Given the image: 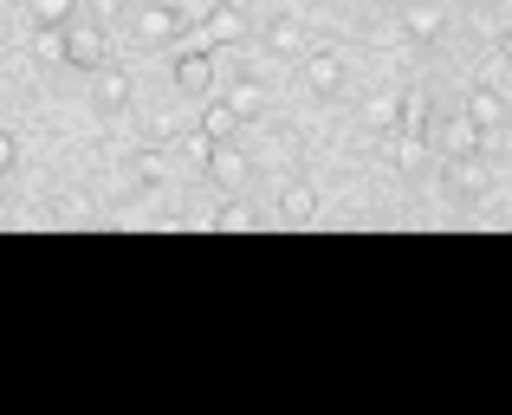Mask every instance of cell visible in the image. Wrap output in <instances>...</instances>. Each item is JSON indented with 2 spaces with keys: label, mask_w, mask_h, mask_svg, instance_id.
Masks as SVG:
<instances>
[{
  "label": "cell",
  "mask_w": 512,
  "mask_h": 415,
  "mask_svg": "<svg viewBox=\"0 0 512 415\" xmlns=\"http://www.w3.org/2000/svg\"><path fill=\"white\" fill-rule=\"evenodd\" d=\"M500 59H506V65H512V33H500Z\"/></svg>",
  "instance_id": "obj_22"
},
{
  "label": "cell",
  "mask_w": 512,
  "mask_h": 415,
  "mask_svg": "<svg viewBox=\"0 0 512 415\" xmlns=\"http://www.w3.org/2000/svg\"><path fill=\"white\" fill-rule=\"evenodd\" d=\"M467 117H474L480 130H493L506 117V98H500V91H487V85H474V91H467Z\"/></svg>",
  "instance_id": "obj_15"
},
{
  "label": "cell",
  "mask_w": 512,
  "mask_h": 415,
  "mask_svg": "<svg viewBox=\"0 0 512 415\" xmlns=\"http://www.w3.org/2000/svg\"><path fill=\"white\" fill-rule=\"evenodd\" d=\"M130 33H137L143 46H169V39L182 33V13L163 7V0H143V7L130 13Z\"/></svg>",
  "instance_id": "obj_2"
},
{
  "label": "cell",
  "mask_w": 512,
  "mask_h": 415,
  "mask_svg": "<svg viewBox=\"0 0 512 415\" xmlns=\"http://www.w3.org/2000/svg\"><path fill=\"white\" fill-rule=\"evenodd\" d=\"M299 78H305V91H318V98H331V91H344V59L331 46H305V59H299Z\"/></svg>",
  "instance_id": "obj_4"
},
{
  "label": "cell",
  "mask_w": 512,
  "mask_h": 415,
  "mask_svg": "<svg viewBox=\"0 0 512 415\" xmlns=\"http://www.w3.org/2000/svg\"><path fill=\"white\" fill-rule=\"evenodd\" d=\"M266 52H279V59H305V26L292 20V13L266 20Z\"/></svg>",
  "instance_id": "obj_10"
},
{
  "label": "cell",
  "mask_w": 512,
  "mask_h": 415,
  "mask_svg": "<svg viewBox=\"0 0 512 415\" xmlns=\"http://www.w3.org/2000/svg\"><path fill=\"white\" fill-rule=\"evenodd\" d=\"M227 104H234V117L247 124V117L266 111V85H260V78H234V85H227Z\"/></svg>",
  "instance_id": "obj_14"
},
{
  "label": "cell",
  "mask_w": 512,
  "mask_h": 415,
  "mask_svg": "<svg viewBox=\"0 0 512 415\" xmlns=\"http://www.w3.org/2000/svg\"><path fill=\"white\" fill-rule=\"evenodd\" d=\"M26 7H33L39 26H65V20L78 13V0H26Z\"/></svg>",
  "instance_id": "obj_19"
},
{
  "label": "cell",
  "mask_w": 512,
  "mask_h": 415,
  "mask_svg": "<svg viewBox=\"0 0 512 415\" xmlns=\"http://www.w3.org/2000/svg\"><path fill=\"white\" fill-rule=\"evenodd\" d=\"M221 7H247V0H221Z\"/></svg>",
  "instance_id": "obj_24"
},
{
  "label": "cell",
  "mask_w": 512,
  "mask_h": 415,
  "mask_svg": "<svg viewBox=\"0 0 512 415\" xmlns=\"http://www.w3.org/2000/svg\"><path fill=\"white\" fill-rule=\"evenodd\" d=\"M201 39H208V46H240V39H247V13L214 0V7L201 13Z\"/></svg>",
  "instance_id": "obj_6"
},
{
  "label": "cell",
  "mask_w": 512,
  "mask_h": 415,
  "mask_svg": "<svg viewBox=\"0 0 512 415\" xmlns=\"http://www.w3.org/2000/svg\"><path fill=\"white\" fill-rule=\"evenodd\" d=\"M234 130H240V117H234V104H227V98H214L208 111H201V137H208V143H227Z\"/></svg>",
  "instance_id": "obj_16"
},
{
  "label": "cell",
  "mask_w": 512,
  "mask_h": 415,
  "mask_svg": "<svg viewBox=\"0 0 512 415\" xmlns=\"http://www.w3.org/2000/svg\"><path fill=\"white\" fill-rule=\"evenodd\" d=\"M214 227H221V234H247V227H260V221H253L247 208H221V214H214Z\"/></svg>",
  "instance_id": "obj_20"
},
{
  "label": "cell",
  "mask_w": 512,
  "mask_h": 415,
  "mask_svg": "<svg viewBox=\"0 0 512 415\" xmlns=\"http://www.w3.org/2000/svg\"><path fill=\"white\" fill-rule=\"evenodd\" d=\"M91 111H98V117H124L130 111V72L98 65V72H91Z\"/></svg>",
  "instance_id": "obj_3"
},
{
  "label": "cell",
  "mask_w": 512,
  "mask_h": 415,
  "mask_svg": "<svg viewBox=\"0 0 512 415\" xmlns=\"http://www.w3.org/2000/svg\"><path fill=\"white\" fill-rule=\"evenodd\" d=\"M175 91H188V98H208L214 91V59L208 52H182V59H175Z\"/></svg>",
  "instance_id": "obj_7"
},
{
  "label": "cell",
  "mask_w": 512,
  "mask_h": 415,
  "mask_svg": "<svg viewBox=\"0 0 512 415\" xmlns=\"http://www.w3.org/2000/svg\"><path fill=\"white\" fill-rule=\"evenodd\" d=\"M65 65H78V72H98V65H111V39H104V26H72L65 20Z\"/></svg>",
  "instance_id": "obj_1"
},
{
  "label": "cell",
  "mask_w": 512,
  "mask_h": 415,
  "mask_svg": "<svg viewBox=\"0 0 512 415\" xmlns=\"http://www.w3.org/2000/svg\"><path fill=\"white\" fill-rule=\"evenodd\" d=\"M279 221H286V227H312V221H318L312 182H286V195H279Z\"/></svg>",
  "instance_id": "obj_9"
},
{
  "label": "cell",
  "mask_w": 512,
  "mask_h": 415,
  "mask_svg": "<svg viewBox=\"0 0 512 415\" xmlns=\"http://www.w3.org/2000/svg\"><path fill=\"white\" fill-rule=\"evenodd\" d=\"M435 143H441V156H480V143H487V130L474 124L467 111H454L448 124L435 130Z\"/></svg>",
  "instance_id": "obj_5"
},
{
  "label": "cell",
  "mask_w": 512,
  "mask_h": 415,
  "mask_svg": "<svg viewBox=\"0 0 512 415\" xmlns=\"http://www.w3.org/2000/svg\"><path fill=\"white\" fill-rule=\"evenodd\" d=\"M363 124H370L376 137H389V130L402 124V98H396V91H376V98L363 104Z\"/></svg>",
  "instance_id": "obj_13"
},
{
  "label": "cell",
  "mask_w": 512,
  "mask_h": 415,
  "mask_svg": "<svg viewBox=\"0 0 512 415\" xmlns=\"http://www.w3.org/2000/svg\"><path fill=\"white\" fill-rule=\"evenodd\" d=\"M448 189L454 195H480L487 189V169H480L474 156H448Z\"/></svg>",
  "instance_id": "obj_17"
},
{
  "label": "cell",
  "mask_w": 512,
  "mask_h": 415,
  "mask_svg": "<svg viewBox=\"0 0 512 415\" xmlns=\"http://www.w3.org/2000/svg\"><path fill=\"white\" fill-rule=\"evenodd\" d=\"M13 156H20V143H13L7 130H0V176H7V169H13Z\"/></svg>",
  "instance_id": "obj_21"
},
{
  "label": "cell",
  "mask_w": 512,
  "mask_h": 415,
  "mask_svg": "<svg viewBox=\"0 0 512 415\" xmlns=\"http://www.w3.org/2000/svg\"><path fill=\"white\" fill-rule=\"evenodd\" d=\"M91 7H98V13H117V7H124V0H91Z\"/></svg>",
  "instance_id": "obj_23"
},
{
  "label": "cell",
  "mask_w": 512,
  "mask_h": 415,
  "mask_svg": "<svg viewBox=\"0 0 512 415\" xmlns=\"http://www.w3.org/2000/svg\"><path fill=\"white\" fill-rule=\"evenodd\" d=\"M441 26H448V13H441L435 0H409V7H402V33L422 39V46H428V39H441Z\"/></svg>",
  "instance_id": "obj_8"
},
{
  "label": "cell",
  "mask_w": 512,
  "mask_h": 415,
  "mask_svg": "<svg viewBox=\"0 0 512 415\" xmlns=\"http://www.w3.org/2000/svg\"><path fill=\"white\" fill-rule=\"evenodd\" d=\"M402 137L409 143H428V130H435V117H428V91H402Z\"/></svg>",
  "instance_id": "obj_12"
},
{
  "label": "cell",
  "mask_w": 512,
  "mask_h": 415,
  "mask_svg": "<svg viewBox=\"0 0 512 415\" xmlns=\"http://www.w3.org/2000/svg\"><path fill=\"white\" fill-rule=\"evenodd\" d=\"M208 169H214V182H221V189H240V182H247V156L234 150V137L208 150Z\"/></svg>",
  "instance_id": "obj_11"
},
{
  "label": "cell",
  "mask_w": 512,
  "mask_h": 415,
  "mask_svg": "<svg viewBox=\"0 0 512 415\" xmlns=\"http://www.w3.org/2000/svg\"><path fill=\"white\" fill-rule=\"evenodd\" d=\"M33 59L65 65V26H39V33H33Z\"/></svg>",
  "instance_id": "obj_18"
}]
</instances>
